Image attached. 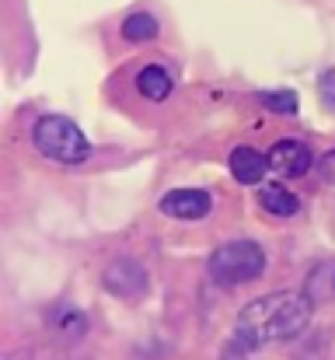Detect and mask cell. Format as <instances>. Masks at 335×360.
<instances>
[{
	"label": "cell",
	"instance_id": "cell-1",
	"mask_svg": "<svg viewBox=\"0 0 335 360\" xmlns=\"http://www.w3.org/2000/svg\"><path fill=\"white\" fill-rule=\"evenodd\" d=\"M311 326V297L308 290H276L248 301L237 311L234 322V340L244 350L269 347V343H287L297 340Z\"/></svg>",
	"mask_w": 335,
	"mask_h": 360
},
{
	"label": "cell",
	"instance_id": "cell-2",
	"mask_svg": "<svg viewBox=\"0 0 335 360\" xmlns=\"http://www.w3.org/2000/svg\"><path fill=\"white\" fill-rule=\"evenodd\" d=\"M32 143L46 161L56 165H84L91 158V140L84 136V129L67 116H39L32 126Z\"/></svg>",
	"mask_w": 335,
	"mask_h": 360
},
{
	"label": "cell",
	"instance_id": "cell-3",
	"mask_svg": "<svg viewBox=\"0 0 335 360\" xmlns=\"http://www.w3.org/2000/svg\"><path fill=\"white\" fill-rule=\"evenodd\" d=\"M206 269H210L214 283H221V287H241V283L258 280L265 273V252H262L258 241H251V238L223 241L221 248H214Z\"/></svg>",
	"mask_w": 335,
	"mask_h": 360
},
{
	"label": "cell",
	"instance_id": "cell-4",
	"mask_svg": "<svg viewBox=\"0 0 335 360\" xmlns=\"http://www.w3.org/2000/svg\"><path fill=\"white\" fill-rule=\"evenodd\" d=\"M102 283H105L109 294L122 297V301H133V297L147 294V269L136 259H112L102 273Z\"/></svg>",
	"mask_w": 335,
	"mask_h": 360
},
{
	"label": "cell",
	"instance_id": "cell-5",
	"mask_svg": "<svg viewBox=\"0 0 335 360\" xmlns=\"http://www.w3.org/2000/svg\"><path fill=\"white\" fill-rule=\"evenodd\" d=\"M210 207H214V200L206 189H171L157 203V210L175 221H203L210 214Z\"/></svg>",
	"mask_w": 335,
	"mask_h": 360
},
{
	"label": "cell",
	"instance_id": "cell-6",
	"mask_svg": "<svg viewBox=\"0 0 335 360\" xmlns=\"http://www.w3.org/2000/svg\"><path fill=\"white\" fill-rule=\"evenodd\" d=\"M315 165L311 158V147L301 143V140H280L272 143L269 150V168L283 179H297V175H308V168Z\"/></svg>",
	"mask_w": 335,
	"mask_h": 360
},
{
	"label": "cell",
	"instance_id": "cell-7",
	"mask_svg": "<svg viewBox=\"0 0 335 360\" xmlns=\"http://www.w3.org/2000/svg\"><path fill=\"white\" fill-rule=\"evenodd\" d=\"M46 326L60 336V340H81V336H88V315L77 308V304H70V301H56L49 311H46Z\"/></svg>",
	"mask_w": 335,
	"mask_h": 360
},
{
	"label": "cell",
	"instance_id": "cell-8",
	"mask_svg": "<svg viewBox=\"0 0 335 360\" xmlns=\"http://www.w3.org/2000/svg\"><path fill=\"white\" fill-rule=\"evenodd\" d=\"M227 165H230V175L241 186H258L269 172V154H258L255 147H234Z\"/></svg>",
	"mask_w": 335,
	"mask_h": 360
},
{
	"label": "cell",
	"instance_id": "cell-9",
	"mask_svg": "<svg viewBox=\"0 0 335 360\" xmlns=\"http://www.w3.org/2000/svg\"><path fill=\"white\" fill-rule=\"evenodd\" d=\"M136 88H140L143 98H150V102H164V98L175 91V77H171L168 67H161V63H147V67L136 74Z\"/></svg>",
	"mask_w": 335,
	"mask_h": 360
},
{
	"label": "cell",
	"instance_id": "cell-10",
	"mask_svg": "<svg viewBox=\"0 0 335 360\" xmlns=\"http://www.w3.org/2000/svg\"><path fill=\"white\" fill-rule=\"evenodd\" d=\"M258 203H262V210L272 214V217H294V214L301 210V200H297L287 186H280V182L262 186V189H258Z\"/></svg>",
	"mask_w": 335,
	"mask_h": 360
},
{
	"label": "cell",
	"instance_id": "cell-11",
	"mask_svg": "<svg viewBox=\"0 0 335 360\" xmlns=\"http://www.w3.org/2000/svg\"><path fill=\"white\" fill-rule=\"evenodd\" d=\"M308 297L311 301H335V259L318 262L308 273Z\"/></svg>",
	"mask_w": 335,
	"mask_h": 360
},
{
	"label": "cell",
	"instance_id": "cell-12",
	"mask_svg": "<svg viewBox=\"0 0 335 360\" xmlns=\"http://www.w3.org/2000/svg\"><path fill=\"white\" fill-rule=\"evenodd\" d=\"M157 32H161V25L147 11H136V14H129L122 21V39L126 42H150V39H157Z\"/></svg>",
	"mask_w": 335,
	"mask_h": 360
},
{
	"label": "cell",
	"instance_id": "cell-13",
	"mask_svg": "<svg viewBox=\"0 0 335 360\" xmlns=\"http://www.w3.org/2000/svg\"><path fill=\"white\" fill-rule=\"evenodd\" d=\"M258 105H265L269 112H280V116H294L297 95L294 91H258Z\"/></svg>",
	"mask_w": 335,
	"mask_h": 360
},
{
	"label": "cell",
	"instance_id": "cell-14",
	"mask_svg": "<svg viewBox=\"0 0 335 360\" xmlns=\"http://www.w3.org/2000/svg\"><path fill=\"white\" fill-rule=\"evenodd\" d=\"M318 98L335 112V70H325L322 81H318Z\"/></svg>",
	"mask_w": 335,
	"mask_h": 360
},
{
	"label": "cell",
	"instance_id": "cell-15",
	"mask_svg": "<svg viewBox=\"0 0 335 360\" xmlns=\"http://www.w3.org/2000/svg\"><path fill=\"white\" fill-rule=\"evenodd\" d=\"M318 175H322L329 186H335V150H329V154L318 161Z\"/></svg>",
	"mask_w": 335,
	"mask_h": 360
}]
</instances>
